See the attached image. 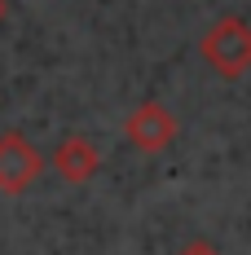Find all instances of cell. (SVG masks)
<instances>
[{
    "label": "cell",
    "instance_id": "4",
    "mask_svg": "<svg viewBox=\"0 0 251 255\" xmlns=\"http://www.w3.org/2000/svg\"><path fill=\"white\" fill-rule=\"evenodd\" d=\"M53 167H57V176H62V180L84 185V180L97 176L101 154H97V145H93L88 136H62L57 150H53Z\"/></svg>",
    "mask_w": 251,
    "mask_h": 255
},
{
    "label": "cell",
    "instance_id": "3",
    "mask_svg": "<svg viewBox=\"0 0 251 255\" xmlns=\"http://www.w3.org/2000/svg\"><path fill=\"white\" fill-rule=\"evenodd\" d=\"M124 132H128V141H132L141 154H163L176 141V119H172V110H168L163 102H141L132 115H128Z\"/></svg>",
    "mask_w": 251,
    "mask_h": 255
},
{
    "label": "cell",
    "instance_id": "1",
    "mask_svg": "<svg viewBox=\"0 0 251 255\" xmlns=\"http://www.w3.org/2000/svg\"><path fill=\"white\" fill-rule=\"evenodd\" d=\"M203 62L216 71L221 79H238L251 71V26L243 18H216V22L207 26V35H203Z\"/></svg>",
    "mask_w": 251,
    "mask_h": 255
},
{
    "label": "cell",
    "instance_id": "6",
    "mask_svg": "<svg viewBox=\"0 0 251 255\" xmlns=\"http://www.w3.org/2000/svg\"><path fill=\"white\" fill-rule=\"evenodd\" d=\"M0 22H4V0H0Z\"/></svg>",
    "mask_w": 251,
    "mask_h": 255
},
{
    "label": "cell",
    "instance_id": "5",
    "mask_svg": "<svg viewBox=\"0 0 251 255\" xmlns=\"http://www.w3.org/2000/svg\"><path fill=\"white\" fill-rule=\"evenodd\" d=\"M181 255H216V251H212L207 242H190V247H185V251H181Z\"/></svg>",
    "mask_w": 251,
    "mask_h": 255
},
{
    "label": "cell",
    "instance_id": "2",
    "mask_svg": "<svg viewBox=\"0 0 251 255\" xmlns=\"http://www.w3.org/2000/svg\"><path fill=\"white\" fill-rule=\"evenodd\" d=\"M40 172H44L40 150L22 132H4L0 136V194H26Z\"/></svg>",
    "mask_w": 251,
    "mask_h": 255
}]
</instances>
